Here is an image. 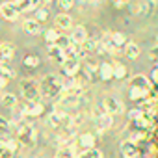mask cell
<instances>
[{
    "instance_id": "obj_1",
    "label": "cell",
    "mask_w": 158,
    "mask_h": 158,
    "mask_svg": "<svg viewBox=\"0 0 158 158\" xmlns=\"http://www.w3.org/2000/svg\"><path fill=\"white\" fill-rule=\"evenodd\" d=\"M39 88H41V95L43 97H48V99H56L58 95L63 93V84L61 80L56 76V74H47L41 78V82H39Z\"/></svg>"
},
{
    "instance_id": "obj_2",
    "label": "cell",
    "mask_w": 158,
    "mask_h": 158,
    "mask_svg": "<svg viewBox=\"0 0 158 158\" xmlns=\"http://www.w3.org/2000/svg\"><path fill=\"white\" fill-rule=\"evenodd\" d=\"M17 139L26 145V147H34L35 145V128L28 123H23L19 125V130H17Z\"/></svg>"
},
{
    "instance_id": "obj_3",
    "label": "cell",
    "mask_w": 158,
    "mask_h": 158,
    "mask_svg": "<svg viewBox=\"0 0 158 158\" xmlns=\"http://www.w3.org/2000/svg\"><path fill=\"white\" fill-rule=\"evenodd\" d=\"M21 89H23V95L26 101H39L41 97V88H39V82L35 80H23L21 82Z\"/></svg>"
},
{
    "instance_id": "obj_4",
    "label": "cell",
    "mask_w": 158,
    "mask_h": 158,
    "mask_svg": "<svg viewBox=\"0 0 158 158\" xmlns=\"http://www.w3.org/2000/svg\"><path fill=\"white\" fill-rule=\"evenodd\" d=\"M19 13L21 11H19L15 2H4L2 6H0V15H2L4 19H8V21H15L19 17Z\"/></svg>"
},
{
    "instance_id": "obj_5",
    "label": "cell",
    "mask_w": 158,
    "mask_h": 158,
    "mask_svg": "<svg viewBox=\"0 0 158 158\" xmlns=\"http://www.w3.org/2000/svg\"><path fill=\"white\" fill-rule=\"evenodd\" d=\"M23 114L30 115V117H37V115L43 114V104L39 101H26L24 106H23Z\"/></svg>"
},
{
    "instance_id": "obj_6",
    "label": "cell",
    "mask_w": 158,
    "mask_h": 158,
    "mask_svg": "<svg viewBox=\"0 0 158 158\" xmlns=\"http://www.w3.org/2000/svg\"><path fill=\"white\" fill-rule=\"evenodd\" d=\"M130 88L132 89H141V91H149L151 89V80L145 74H136L130 78Z\"/></svg>"
},
{
    "instance_id": "obj_7",
    "label": "cell",
    "mask_w": 158,
    "mask_h": 158,
    "mask_svg": "<svg viewBox=\"0 0 158 158\" xmlns=\"http://www.w3.org/2000/svg\"><path fill=\"white\" fill-rule=\"evenodd\" d=\"M102 106H104L106 114H110V115H115V114H119L123 110V104L117 99H114V97H106L104 102H102Z\"/></svg>"
},
{
    "instance_id": "obj_8",
    "label": "cell",
    "mask_w": 158,
    "mask_h": 158,
    "mask_svg": "<svg viewBox=\"0 0 158 158\" xmlns=\"http://www.w3.org/2000/svg\"><path fill=\"white\" fill-rule=\"evenodd\" d=\"M121 152H123V156H125V158H138V156H139L138 145H136L132 139L123 141V145H121Z\"/></svg>"
},
{
    "instance_id": "obj_9",
    "label": "cell",
    "mask_w": 158,
    "mask_h": 158,
    "mask_svg": "<svg viewBox=\"0 0 158 158\" xmlns=\"http://www.w3.org/2000/svg\"><path fill=\"white\" fill-rule=\"evenodd\" d=\"M61 69H63V73H65V74H69V76H74V74L78 73V69H80V60H78V58L65 60V61L61 63Z\"/></svg>"
},
{
    "instance_id": "obj_10",
    "label": "cell",
    "mask_w": 158,
    "mask_h": 158,
    "mask_svg": "<svg viewBox=\"0 0 158 158\" xmlns=\"http://www.w3.org/2000/svg\"><path fill=\"white\" fill-rule=\"evenodd\" d=\"M86 39H88L86 28H82V26H76V28H73V32H71V41H73V43H76V45H82Z\"/></svg>"
},
{
    "instance_id": "obj_11",
    "label": "cell",
    "mask_w": 158,
    "mask_h": 158,
    "mask_svg": "<svg viewBox=\"0 0 158 158\" xmlns=\"http://www.w3.org/2000/svg\"><path fill=\"white\" fill-rule=\"evenodd\" d=\"M47 125L52 127V128H61L63 127V114L61 112H52L47 117Z\"/></svg>"
},
{
    "instance_id": "obj_12",
    "label": "cell",
    "mask_w": 158,
    "mask_h": 158,
    "mask_svg": "<svg viewBox=\"0 0 158 158\" xmlns=\"http://www.w3.org/2000/svg\"><path fill=\"white\" fill-rule=\"evenodd\" d=\"M95 123H97V128H99L101 132H104V130H108V128L114 125V117H112L110 114H104V115H101L99 119H95Z\"/></svg>"
},
{
    "instance_id": "obj_13",
    "label": "cell",
    "mask_w": 158,
    "mask_h": 158,
    "mask_svg": "<svg viewBox=\"0 0 158 158\" xmlns=\"http://www.w3.org/2000/svg\"><path fill=\"white\" fill-rule=\"evenodd\" d=\"M15 4L19 8V11H30V10H35L37 4H39V0H15Z\"/></svg>"
},
{
    "instance_id": "obj_14",
    "label": "cell",
    "mask_w": 158,
    "mask_h": 158,
    "mask_svg": "<svg viewBox=\"0 0 158 158\" xmlns=\"http://www.w3.org/2000/svg\"><path fill=\"white\" fill-rule=\"evenodd\" d=\"M99 78H101V80H110V78H114V65L101 63V67H99Z\"/></svg>"
},
{
    "instance_id": "obj_15",
    "label": "cell",
    "mask_w": 158,
    "mask_h": 158,
    "mask_svg": "<svg viewBox=\"0 0 158 158\" xmlns=\"http://www.w3.org/2000/svg\"><path fill=\"white\" fill-rule=\"evenodd\" d=\"M15 54V47L11 43H2L0 45V58L2 60H11Z\"/></svg>"
},
{
    "instance_id": "obj_16",
    "label": "cell",
    "mask_w": 158,
    "mask_h": 158,
    "mask_svg": "<svg viewBox=\"0 0 158 158\" xmlns=\"http://www.w3.org/2000/svg\"><path fill=\"white\" fill-rule=\"evenodd\" d=\"M48 56H50L54 61H58V63H63V61H65L63 50H61L60 47H56V45H48Z\"/></svg>"
},
{
    "instance_id": "obj_17",
    "label": "cell",
    "mask_w": 158,
    "mask_h": 158,
    "mask_svg": "<svg viewBox=\"0 0 158 158\" xmlns=\"http://www.w3.org/2000/svg\"><path fill=\"white\" fill-rule=\"evenodd\" d=\"M54 24H56L58 28H61V30H65V28H71V17H69L67 13H60V15H56V19H54Z\"/></svg>"
},
{
    "instance_id": "obj_18",
    "label": "cell",
    "mask_w": 158,
    "mask_h": 158,
    "mask_svg": "<svg viewBox=\"0 0 158 158\" xmlns=\"http://www.w3.org/2000/svg\"><path fill=\"white\" fill-rule=\"evenodd\" d=\"M13 76H15V71H13L11 67H8V65H4V63H0V80L6 84L10 78H13Z\"/></svg>"
},
{
    "instance_id": "obj_19",
    "label": "cell",
    "mask_w": 158,
    "mask_h": 158,
    "mask_svg": "<svg viewBox=\"0 0 158 158\" xmlns=\"http://www.w3.org/2000/svg\"><path fill=\"white\" fill-rule=\"evenodd\" d=\"M23 28H24V32H28V34H37V32L41 30V26H39V23H37L35 19H26L24 24H23Z\"/></svg>"
},
{
    "instance_id": "obj_20",
    "label": "cell",
    "mask_w": 158,
    "mask_h": 158,
    "mask_svg": "<svg viewBox=\"0 0 158 158\" xmlns=\"http://www.w3.org/2000/svg\"><path fill=\"white\" fill-rule=\"evenodd\" d=\"M93 143H95V138L91 134H82L80 138H78V145L84 147V151L86 149H93Z\"/></svg>"
},
{
    "instance_id": "obj_21",
    "label": "cell",
    "mask_w": 158,
    "mask_h": 158,
    "mask_svg": "<svg viewBox=\"0 0 158 158\" xmlns=\"http://www.w3.org/2000/svg\"><path fill=\"white\" fill-rule=\"evenodd\" d=\"M125 56L127 58H138L139 56V47L136 43H127L125 45Z\"/></svg>"
},
{
    "instance_id": "obj_22",
    "label": "cell",
    "mask_w": 158,
    "mask_h": 158,
    "mask_svg": "<svg viewBox=\"0 0 158 158\" xmlns=\"http://www.w3.org/2000/svg\"><path fill=\"white\" fill-rule=\"evenodd\" d=\"M80 47H82V52H89V50H93V48H99V39H95V37H88Z\"/></svg>"
},
{
    "instance_id": "obj_23",
    "label": "cell",
    "mask_w": 158,
    "mask_h": 158,
    "mask_svg": "<svg viewBox=\"0 0 158 158\" xmlns=\"http://www.w3.org/2000/svg\"><path fill=\"white\" fill-rule=\"evenodd\" d=\"M76 158H102V152L93 147V149H86L82 154H78Z\"/></svg>"
},
{
    "instance_id": "obj_24",
    "label": "cell",
    "mask_w": 158,
    "mask_h": 158,
    "mask_svg": "<svg viewBox=\"0 0 158 158\" xmlns=\"http://www.w3.org/2000/svg\"><path fill=\"white\" fill-rule=\"evenodd\" d=\"M2 104H4L6 108H13V106L17 104V97H15L13 93H6V95H2Z\"/></svg>"
},
{
    "instance_id": "obj_25",
    "label": "cell",
    "mask_w": 158,
    "mask_h": 158,
    "mask_svg": "<svg viewBox=\"0 0 158 158\" xmlns=\"http://www.w3.org/2000/svg\"><path fill=\"white\" fill-rule=\"evenodd\" d=\"M112 41H114V47H115V48H117V47H125V45H127V37H125L123 34H119V32L112 34Z\"/></svg>"
},
{
    "instance_id": "obj_26",
    "label": "cell",
    "mask_w": 158,
    "mask_h": 158,
    "mask_svg": "<svg viewBox=\"0 0 158 158\" xmlns=\"http://www.w3.org/2000/svg\"><path fill=\"white\" fill-rule=\"evenodd\" d=\"M56 158H76V156L73 154V147H61L56 152Z\"/></svg>"
},
{
    "instance_id": "obj_27",
    "label": "cell",
    "mask_w": 158,
    "mask_h": 158,
    "mask_svg": "<svg viewBox=\"0 0 158 158\" xmlns=\"http://www.w3.org/2000/svg\"><path fill=\"white\" fill-rule=\"evenodd\" d=\"M58 37H60V34L56 32V28H50V30H47V32H45V39L48 41V45H54Z\"/></svg>"
},
{
    "instance_id": "obj_28",
    "label": "cell",
    "mask_w": 158,
    "mask_h": 158,
    "mask_svg": "<svg viewBox=\"0 0 158 158\" xmlns=\"http://www.w3.org/2000/svg\"><path fill=\"white\" fill-rule=\"evenodd\" d=\"M71 43H73V41H71V37H65V35H60V37L56 39V43H54V45H56V47H60L61 50H65L67 47H71Z\"/></svg>"
},
{
    "instance_id": "obj_29",
    "label": "cell",
    "mask_w": 158,
    "mask_h": 158,
    "mask_svg": "<svg viewBox=\"0 0 158 158\" xmlns=\"http://www.w3.org/2000/svg\"><path fill=\"white\" fill-rule=\"evenodd\" d=\"M145 97H147V91L132 89V88H130V99H132V101H145Z\"/></svg>"
},
{
    "instance_id": "obj_30",
    "label": "cell",
    "mask_w": 158,
    "mask_h": 158,
    "mask_svg": "<svg viewBox=\"0 0 158 158\" xmlns=\"http://www.w3.org/2000/svg\"><path fill=\"white\" fill-rule=\"evenodd\" d=\"M151 10H152V0H143L138 6V13H151Z\"/></svg>"
},
{
    "instance_id": "obj_31",
    "label": "cell",
    "mask_w": 158,
    "mask_h": 158,
    "mask_svg": "<svg viewBox=\"0 0 158 158\" xmlns=\"http://www.w3.org/2000/svg\"><path fill=\"white\" fill-rule=\"evenodd\" d=\"M23 63H24L26 67H37V65H39V58H37V56H24Z\"/></svg>"
},
{
    "instance_id": "obj_32",
    "label": "cell",
    "mask_w": 158,
    "mask_h": 158,
    "mask_svg": "<svg viewBox=\"0 0 158 158\" xmlns=\"http://www.w3.org/2000/svg\"><path fill=\"white\" fill-rule=\"evenodd\" d=\"M114 76L115 78H125L127 76V67L125 65H115L114 67Z\"/></svg>"
},
{
    "instance_id": "obj_33",
    "label": "cell",
    "mask_w": 158,
    "mask_h": 158,
    "mask_svg": "<svg viewBox=\"0 0 158 158\" xmlns=\"http://www.w3.org/2000/svg\"><path fill=\"white\" fill-rule=\"evenodd\" d=\"M47 17H48V13H47V10H43V8H39V10L35 11V21H37V23H43V21H47Z\"/></svg>"
},
{
    "instance_id": "obj_34",
    "label": "cell",
    "mask_w": 158,
    "mask_h": 158,
    "mask_svg": "<svg viewBox=\"0 0 158 158\" xmlns=\"http://www.w3.org/2000/svg\"><path fill=\"white\" fill-rule=\"evenodd\" d=\"M141 115H143L141 110H130L128 112V119L130 121H138V119H141Z\"/></svg>"
},
{
    "instance_id": "obj_35",
    "label": "cell",
    "mask_w": 158,
    "mask_h": 158,
    "mask_svg": "<svg viewBox=\"0 0 158 158\" xmlns=\"http://www.w3.org/2000/svg\"><path fill=\"white\" fill-rule=\"evenodd\" d=\"M73 6V0H60V8L61 10H71Z\"/></svg>"
},
{
    "instance_id": "obj_36",
    "label": "cell",
    "mask_w": 158,
    "mask_h": 158,
    "mask_svg": "<svg viewBox=\"0 0 158 158\" xmlns=\"http://www.w3.org/2000/svg\"><path fill=\"white\" fill-rule=\"evenodd\" d=\"M10 128V123L4 119V117H0V132H6Z\"/></svg>"
},
{
    "instance_id": "obj_37",
    "label": "cell",
    "mask_w": 158,
    "mask_h": 158,
    "mask_svg": "<svg viewBox=\"0 0 158 158\" xmlns=\"http://www.w3.org/2000/svg\"><path fill=\"white\" fill-rule=\"evenodd\" d=\"M149 56H151V60H154V61H158V45L151 48V52H149Z\"/></svg>"
},
{
    "instance_id": "obj_38",
    "label": "cell",
    "mask_w": 158,
    "mask_h": 158,
    "mask_svg": "<svg viewBox=\"0 0 158 158\" xmlns=\"http://www.w3.org/2000/svg\"><path fill=\"white\" fill-rule=\"evenodd\" d=\"M152 82H154V84H158V67L152 71Z\"/></svg>"
},
{
    "instance_id": "obj_39",
    "label": "cell",
    "mask_w": 158,
    "mask_h": 158,
    "mask_svg": "<svg viewBox=\"0 0 158 158\" xmlns=\"http://www.w3.org/2000/svg\"><path fill=\"white\" fill-rule=\"evenodd\" d=\"M114 2H115L117 6H123V4H127V2H128V0H114Z\"/></svg>"
},
{
    "instance_id": "obj_40",
    "label": "cell",
    "mask_w": 158,
    "mask_h": 158,
    "mask_svg": "<svg viewBox=\"0 0 158 158\" xmlns=\"http://www.w3.org/2000/svg\"><path fill=\"white\" fill-rule=\"evenodd\" d=\"M41 4H48V2H52V0H39Z\"/></svg>"
},
{
    "instance_id": "obj_41",
    "label": "cell",
    "mask_w": 158,
    "mask_h": 158,
    "mask_svg": "<svg viewBox=\"0 0 158 158\" xmlns=\"http://www.w3.org/2000/svg\"><path fill=\"white\" fill-rule=\"evenodd\" d=\"M2 86H4V82H2V80H0V88H2Z\"/></svg>"
},
{
    "instance_id": "obj_42",
    "label": "cell",
    "mask_w": 158,
    "mask_h": 158,
    "mask_svg": "<svg viewBox=\"0 0 158 158\" xmlns=\"http://www.w3.org/2000/svg\"><path fill=\"white\" fill-rule=\"evenodd\" d=\"M156 63H158V61H156Z\"/></svg>"
}]
</instances>
